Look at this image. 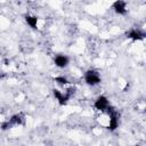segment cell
I'll return each instance as SVG.
<instances>
[{"label": "cell", "instance_id": "1", "mask_svg": "<svg viewBox=\"0 0 146 146\" xmlns=\"http://www.w3.org/2000/svg\"><path fill=\"white\" fill-rule=\"evenodd\" d=\"M83 78H84V82L88 86H90V87H95V86L99 84L100 81H102L100 74L96 70H88V71H86Z\"/></svg>", "mask_w": 146, "mask_h": 146}, {"label": "cell", "instance_id": "2", "mask_svg": "<svg viewBox=\"0 0 146 146\" xmlns=\"http://www.w3.org/2000/svg\"><path fill=\"white\" fill-rule=\"evenodd\" d=\"M110 106H111V105H110V102H108L107 97H106V96H103V95L98 96V97L96 98L95 103H94V107H95L97 111H99V112H106Z\"/></svg>", "mask_w": 146, "mask_h": 146}, {"label": "cell", "instance_id": "3", "mask_svg": "<svg viewBox=\"0 0 146 146\" xmlns=\"http://www.w3.org/2000/svg\"><path fill=\"white\" fill-rule=\"evenodd\" d=\"M52 94H54V96L57 99V102H58L59 105H65L70 100V98H71L70 94H67L66 91H60L58 89H54L52 90Z\"/></svg>", "mask_w": 146, "mask_h": 146}, {"label": "cell", "instance_id": "4", "mask_svg": "<svg viewBox=\"0 0 146 146\" xmlns=\"http://www.w3.org/2000/svg\"><path fill=\"white\" fill-rule=\"evenodd\" d=\"M54 63L57 67L59 68H65L68 64H70V58L66 56V55H63V54H59V55H56L55 58H54Z\"/></svg>", "mask_w": 146, "mask_h": 146}, {"label": "cell", "instance_id": "5", "mask_svg": "<svg viewBox=\"0 0 146 146\" xmlns=\"http://www.w3.org/2000/svg\"><path fill=\"white\" fill-rule=\"evenodd\" d=\"M127 36L131 40H135V41H138V40H143L145 38V33L139 30V29H131L128 33H127Z\"/></svg>", "mask_w": 146, "mask_h": 146}, {"label": "cell", "instance_id": "6", "mask_svg": "<svg viewBox=\"0 0 146 146\" xmlns=\"http://www.w3.org/2000/svg\"><path fill=\"white\" fill-rule=\"evenodd\" d=\"M113 9H114V11H115L116 14H119V15H125V14L128 13L127 2L121 1V0L115 1V2L113 3Z\"/></svg>", "mask_w": 146, "mask_h": 146}, {"label": "cell", "instance_id": "7", "mask_svg": "<svg viewBox=\"0 0 146 146\" xmlns=\"http://www.w3.org/2000/svg\"><path fill=\"white\" fill-rule=\"evenodd\" d=\"M38 21H39V18L34 15H26L25 16V22L27 23V25L30 27H32L34 30L38 29Z\"/></svg>", "mask_w": 146, "mask_h": 146}, {"label": "cell", "instance_id": "8", "mask_svg": "<svg viewBox=\"0 0 146 146\" xmlns=\"http://www.w3.org/2000/svg\"><path fill=\"white\" fill-rule=\"evenodd\" d=\"M23 121H24V119H23V116H22L21 114H15V115H13V116L8 120V122L10 123L11 127H13V125H21V124L23 123Z\"/></svg>", "mask_w": 146, "mask_h": 146}, {"label": "cell", "instance_id": "9", "mask_svg": "<svg viewBox=\"0 0 146 146\" xmlns=\"http://www.w3.org/2000/svg\"><path fill=\"white\" fill-rule=\"evenodd\" d=\"M55 81H56L59 86H66V84L68 83L67 79H66V78H64V76H57V78L55 79Z\"/></svg>", "mask_w": 146, "mask_h": 146}]
</instances>
